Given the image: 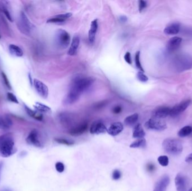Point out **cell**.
I'll list each match as a JSON object with an SVG mask.
<instances>
[{"label":"cell","instance_id":"e0dca14e","mask_svg":"<svg viewBox=\"0 0 192 191\" xmlns=\"http://www.w3.org/2000/svg\"><path fill=\"white\" fill-rule=\"evenodd\" d=\"M98 20L97 19H95L93 20L91 24L90 29L88 32V39L89 41L91 43H93L96 39V34L98 30Z\"/></svg>","mask_w":192,"mask_h":191},{"label":"cell","instance_id":"2e32d148","mask_svg":"<svg viewBox=\"0 0 192 191\" xmlns=\"http://www.w3.org/2000/svg\"><path fill=\"white\" fill-rule=\"evenodd\" d=\"M72 16V13H62L57 15L55 17H51L47 20V23L51 24H57L64 23L66 20L69 19Z\"/></svg>","mask_w":192,"mask_h":191},{"label":"cell","instance_id":"d6a6232c","mask_svg":"<svg viewBox=\"0 0 192 191\" xmlns=\"http://www.w3.org/2000/svg\"><path fill=\"white\" fill-rule=\"evenodd\" d=\"M137 77L138 79V80L140 81L142 83H145L148 80V78L145 74L144 72L139 71L137 73Z\"/></svg>","mask_w":192,"mask_h":191},{"label":"cell","instance_id":"484cf974","mask_svg":"<svg viewBox=\"0 0 192 191\" xmlns=\"http://www.w3.org/2000/svg\"><path fill=\"white\" fill-rule=\"evenodd\" d=\"M33 106L36 111L40 113H50L51 112V109L50 108L46 105H44V104H42L41 103L37 102L34 104Z\"/></svg>","mask_w":192,"mask_h":191},{"label":"cell","instance_id":"4dcf8cb0","mask_svg":"<svg viewBox=\"0 0 192 191\" xmlns=\"http://www.w3.org/2000/svg\"><path fill=\"white\" fill-rule=\"evenodd\" d=\"M158 161L159 164L163 166V167H166L168 164V158L166 155L160 156L158 158Z\"/></svg>","mask_w":192,"mask_h":191},{"label":"cell","instance_id":"277c9868","mask_svg":"<svg viewBox=\"0 0 192 191\" xmlns=\"http://www.w3.org/2000/svg\"><path fill=\"white\" fill-rule=\"evenodd\" d=\"M15 144L12 136L9 134H4L0 144V153L3 157H9L15 152Z\"/></svg>","mask_w":192,"mask_h":191},{"label":"cell","instance_id":"e575fe53","mask_svg":"<svg viewBox=\"0 0 192 191\" xmlns=\"http://www.w3.org/2000/svg\"><path fill=\"white\" fill-rule=\"evenodd\" d=\"M1 10L2 11V12L4 13V14L5 15V16L6 17L7 19L9 20L10 21H11V22H13V18H12V17L11 16L9 11L7 9L6 7L5 6H2L1 7Z\"/></svg>","mask_w":192,"mask_h":191},{"label":"cell","instance_id":"603a6c76","mask_svg":"<svg viewBox=\"0 0 192 191\" xmlns=\"http://www.w3.org/2000/svg\"><path fill=\"white\" fill-rule=\"evenodd\" d=\"M24 109L26 111L27 114H28L31 117L33 118L34 119L38 121H42L43 119L42 114L38 112L37 111H33L30 108L28 107L26 105H24Z\"/></svg>","mask_w":192,"mask_h":191},{"label":"cell","instance_id":"f1b7e54d","mask_svg":"<svg viewBox=\"0 0 192 191\" xmlns=\"http://www.w3.org/2000/svg\"><path fill=\"white\" fill-rule=\"evenodd\" d=\"M146 145V141L144 138H139L135 141L130 145V148H144Z\"/></svg>","mask_w":192,"mask_h":191},{"label":"cell","instance_id":"60d3db41","mask_svg":"<svg viewBox=\"0 0 192 191\" xmlns=\"http://www.w3.org/2000/svg\"><path fill=\"white\" fill-rule=\"evenodd\" d=\"M121 111H122V108L120 105H117L115 107L112 109V112L115 114H119L121 112Z\"/></svg>","mask_w":192,"mask_h":191},{"label":"cell","instance_id":"74e56055","mask_svg":"<svg viewBox=\"0 0 192 191\" xmlns=\"http://www.w3.org/2000/svg\"><path fill=\"white\" fill-rule=\"evenodd\" d=\"M147 7V2L145 1H139V11L141 13Z\"/></svg>","mask_w":192,"mask_h":191},{"label":"cell","instance_id":"1f68e13d","mask_svg":"<svg viewBox=\"0 0 192 191\" xmlns=\"http://www.w3.org/2000/svg\"><path fill=\"white\" fill-rule=\"evenodd\" d=\"M55 140L58 143L61 144L66 145H72L74 144V143L72 141L69 140L67 139H65V138H55Z\"/></svg>","mask_w":192,"mask_h":191},{"label":"cell","instance_id":"8d00e7d4","mask_svg":"<svg viewBox=\"0 0 192 191\" xmlns=\"http://www.w3.org/2000/svg\"><path fill=\"white\" fill-rule=\"evenodd\" d=\"M55 168L56 171L59 173H62L65 169L64 164L61 162H57L55 165Z\"/></svg>","mask_w":192,"mask_h":191},{"label":"cell","instance_id":"3957f363","mask_svg":"<svg viewBox=\"0 0 192 191\" xmlns=\"http://www.w3.org/2000/svg\"><path fill=\"white\" fill-rule=\"evenodd\" d=\"M162 148L166 153L172 155L180 154L183 151V145L177 139L166 138L162 143Z\"/></svg>","mask_w":192,"mask_h":191},{"label":"cell","instance_id":"f35d334b","mask_svg":"<svg viewBox=\"0 0 192 191\" xmlns=\"http://www.w3.org/2000/svg\"><path fill=\"white\" fill-rule=\"evenodd\" d=\"M124 60L126 63H128L129 64H132V60H131V54L130 52H126L124 56Z\"/></svg>","mask_w":192,"mask_h":191},{"label":"cell","instance_id":"f6af8a7d","mask_svg":"<svg viewBox=\"0 0 192 191\" xmlns=\"http://www.w3.org/2000/svg\"><path fill=\"white\" fill-rule=\"evenodd\" d=\"M28 77H29V81H30V83L32 85H33V81L32 80V76H31V75L30 73L28 75Z\"/></svg>","mask_w":192,"mask_h":191},{"label":"cell","instance_id":"ba28073f","mask_svg":"<svg viewBox=\"0 0 192 191\" xmlns=\"http://www.w3.org/2000/svg\"><path fill=\"white\" fill-rule=\"evenodd\" d=\"M33 85L38 94L44 99H47L48 96L49 90L47 85L43 82L38 79H34Z\"/></svg>","mask_w":192,"mask_h":191},{"label":"cell","instance_id":"5b68a950","mask_svg":"<svg viewBox=\"0 0 192 191\" xmlns=\"http://www.w3.org/2000/svg\"><path fill=\"white\" fill-rule=\"evenodd\" d=\"M17 27L20 31L25 35H29L33 29L34 26L23 11H21L19 17Z\"/></svg>","mask_w":192,"mask_h":191},{"label":"cell","instance_id":"4fadbf2b","mask_svg":"<svg viewBox=\"0 0 192 191\" xmlns=\"http://www.w3.org/2000/svg\"><path fill=\"white\" fill-rule=\"evenodd\" d=\"M107 131V129L106 127L102 122L100 121H96L91 126L90 132L92 134H104Z\"/></svg>","mask_w":192,"mask_h":191},{"label":"cell","instance_id":"52a82bcc","mask_svg":"<svg viewBox=\"0 0 192 191\" xmlns=\"http://www.w3.org/2000/svg\"><path fill=\"white\" fill-rule=\"evenodd\" d=\"M145 127L149 130L162 131L165 130L167 128V125L165 122L161 119L152 118L145 122Z\"/></svg>","mask_w":192,"mask_h":191},{"label":"cell","instance_id":"cb8c5ba5","mask_svg":"<svg viewBox=\"0 0 192 191\" xmlns=\"http://www.w3.org/2000/svg\"><path fill=\"white\" fill-rule=\"evenodd\" d=\"M13 122L8 117H2L0 116V129L6 130L11 127Z\"/></svg>","mask_w":192,"mask_h":191},{"label":"cell","instance_id":"9c48e42d","mask_svg":"<svg viewBox=\"0 0 192 191\" xmlns=\"http://www.w3.org/2000/svg\"><path fill=\"white\" fill-rule=\"evenodd\" d=\"M190 103H191L190 100H186L180 103L179 104L176 105L175 107L171 109L170 116L172 117H175L178 116L179 114L184 112L189 106Z\"/></svg>","mask_w":192,"mask_h":191},{"label":"cell","instance_id":"ffe728a7","mask_svg":"<svg viewBox=\"0 0 192 191\" xmlns=\"http://www.w3.org/2000/svg\"><path fill=\"white\" fill-rule=\"evenodd\" d=\"M87 128L88 123L85 122L72 128L70 131V134L72 136H77L83 134L87 130Z\"/></svg>","mask_w":192,"mask_h":191},{"label":"cell","instance_id":"ee69618b","mask_svg":"<svg viewBox=\"0 0 192 191\" xmlns=\"http://www.w3.org/2000/svg\"><path fill=\"white\" fill-rule=\"evenodd\" d=\"M119 19L120 20V21L122 23H125L127 21V17H125V16H121V17H119Z\"/></svg>","mask_w":192,"mask_h":191},{"label":"cell","instance_id":"4316f807","mask_svg":"<svg viewBox=\"0 0 192 191\" xmlns=\"http://www.w3.org/2000/svg\"><path fill=\"white\" fill-rule=\"evenodd\" d=\"M139 116L137 113L131 114L125 119L124 123L128 126H134L138 120Z\"/></svg>","mask_w":192,"mask_h":191},{"label":"cell","instance_id":"681fc988","mask_svg":"<svg viewBox=\"0 0 192 191\" xmlns=\"http://www.w3.org/2000/svg\"><path fill=\"white\" fill-rule=\"evenodd\" d=\"M0 39H1V35H0Z\"/></svg>","mask_w":192,"mask_h":191},{"label":"cell","instance_id":"30bf717a","mask_svg":"<svg viewBox=\"0 0 192 191\" xmlns=\"http://www.w3.org/2000/svg\"><path fill=\"white\" fill-rule=\"evenodd\" d=\"M175 183L177 191H188L187 181L184 175L178 174L175 177Z\"/></svg>","mask_w":192,"mask_h":191},{"label":"cell","instance_id":"ac0fdd59","mask_svg":"<svg viewBox=\"0 0 192 191\" xmlns=\"http://www.w3.org/2000/svg\"><path fill=\"white\" fill-rule=\"evenodd\" d=\"M123 124L121 122H115L107 129L108 134L112 136H117L123 130Z\"/></svg>","mask_w":192,"mask_h":191},{"label":"cell","instance_id":"5bb4252c","mask_svg":"<svg viewBox=\"0 0 192 191\" xmlns=\"http://www.w3.org/2000/svg\"><path fill=\"white\" fill-rule=\"evenodd\" d=\"M169 183L170 178L168 175H165L157 182L153 191H166Z\"/></svg>","mask_w":192,"mask_h":191},{"label":"cell","instance_id":"b9f144b4","mask_svg":"<svg viewBox=\"0 0 192 191\" xmlns=\"http://www.w3.org/2000/svg\"><path fill=\"white\" fill-rule=\"evenodd\" d=\"M147 169L149 171H153L155 169V165L151 163L148 164L147 165Z\"/></svg>","mask_w":192,"mask_h":191},{"label":"cell","instance_id":"7a4b0ae2","mask_svg":"<svg viewBox=\"0 0 192 191\" xmlns=\"http://www.w3.org/2000/svg\"><path fill=\"white\" fill-rule=\"evenodd\" d=\"M172 67L178 72L189 70L192 68V57L187 54H179L173 60Z\"/></svg>","mask_w":192,"mask_h":191},{"label":"cell","instance_id":"d590c367","mask_svg":"<svg viewBox=\"0 0 192 191\" xmlns=\"http://www.w3.org/2000/svg\"><path fill=\"white\" fill-rule=\"evenodd\" d=\"M1 75H2V79H3V82H4V83L5 84V85H6L7 87L9 88V89H11V84H10L8 78L7 77L6 75L3 72H2L1 73Z\"/></svg>","mask_w":192,"mask_h":191},{"label":"cell","instance_id":"c3c4849f","mask_svg":"<svg viewBox=\"0 0 192 191\" xmlns=\"http://www.w3.org/2000/svg\"><path fill=\"white\" fill-rule=\"evenodd\" d=\"M188 191H192V188H190Z\"/></svg>","mask_w":192,"mask_h":191},{"label":"cell","instance_id":"836d02e7","mask_svg":"<svg viewBox=\"0 0 192 191\" xmlns=\"http://www.w3.org/2000/svg\"><path fill=\"white\" fill-rule=\"evenodd\" d=\"M7 98L9 101L12 103H15V104H19V101L17 100L16 96L11 93H8L7 94Z\"/></svg>","mask_w":192,"mask_h":191},{"label":"cell","instance_id":"6da1fadb","mask_svg":"<svg viewBox=\"0 0 192 191\" xmlns=\"http://www.w3.org/2000/svg\"><path fill=\"white\" fill-rule=\"evenodd\" d=\"M94 80L89 77H77L73 81L70 91L81 96V94L91 87Z\"/></svg>","mask_w":192,"mask_h":191},{"label":"cell","instance_id":"44dd1931","mask_svg":"<svg viewBox=\"0 0 192 191\" xmlns=\"http://www.w3.org/2000/svg\"><path fill=\"white\" fill-rule=\"evenodd\" d=\"M180 27L178 23H172L166 27L164 29V33L167 35H176L180 31Z\"/></svg>","mask_w":192,"mask_h":191},{"label":"cell","instance_id":"83f0119b","mask_svg":"<svg viewBox=\"0 0 192 191\" xmlns=\"http://www.w3.org/2000/svg\"><path fill=\"white\" fill-rule=\"evenodd\" d=\"M192 132V127L189 126H186L178 132V136L180 138H185L189 136Z\"/></svg>","mask_w":192,"mask_h":191},{"label":"cell","instance_id":"d4e9b609","mask_svg":"<svg viewBox=\"0 0 192 191\" xmlns=\"http://www.w3.org/2000/svg\"><path fill=\"white\" fill-rule=\"evenodd\" d=\"M145 131L141 127V124H137L135 126L133 136L134 138H143L145 137Z\"/></svg>","mask_w":192,"mask_h":191},{"label":"cell","instance_id":"ab89813d","mask_svg":"<svg viewBox=\"0 0 192 191\" xmlns=\"http://www.w3.org/2000/svg\"><path fill=\"white\" fill-rule=\"evenodd\" d=\"M121 177V173L118 170H115L112 173V178L114 180H118Z\"/></svg>","mask_w":192,"mask_h":191},{"label":"cell","instance_id":"7c38bea8","mask_svg":"<svg viewBox=\"0 0 192 191\" xmlns=\"http://www.w3.org/2000/svg\"><path fill=\"white\" fill-rule=\"evenodd\" d=\"M26 140L29 144L33 145L38 148L41 147L42 146L40 140H39L38 133L36 130H33L30 132V134L28 136Z\"/></svg>","mask_w":192,"mask_h":191},{"label":"cell","instance_id":"8fae6325","mask_svg":"<svg viewBox=\"0 0 192 191\" xmlns=\"http://www.w3.org/2000/svg\"><path fill=\"white\" fill-rule=\"evenodd\" d=\"M171 109L167 107H160L157 108L153 112V117L157 119H163L170 116Z\"/></svg>","mask_w":192,"mask_h":191},{"label":"cell","instance_id":"9a60e30c","mask_svg":"<svg viewBox=\"0 0 192 191\" xmlns=\"http://www.w3.org/2000/svg\"><path fill=\"white\" fill-rule=\"evenodd\" d=\"M182 40L183 39L180 37H174L171 38L168 41L167 45V49L168 52H172L176 50L181 45Z\"/></svg>","mask_w":192,"mask_h":191},{"label":"cell","instance_id":"d6986e66","mask_svg":"<svg viewBox=\"0 0 192 191\" xmlns=\"http://www.w3.org/2000/svg\"><path fill=\"white\" fill-rule=\"evenodd\" d=\"M80 44V38L78 36H75L73 38L70 47L68 50L67 54L69 56H73L77 53V49Z\"/></svg>","mask_w":192,"mask_h":191},{"label":"cell","instance_id":"bcb514c9","mask_svg":"<svg viewBox=\"0 0 192 191\" xmlns=\"http://www.w3.org/2000/svg\"><path fill=\"white\" fill-rule=\"evenodd\" d=\"M3 138H4V134H3V135H2V136H0V144H1V141H2Z\"/></svg>","mask_w":192,"mask_h":191},{"label":"cell","instance_id":"7dc6e473","mask_svg":"<svg viewBox=\"0 0 192 191\" xmlns=\"http://www.w3.org/2000/svg\"><path fill=\"white\" fill-rule=\"evenodd\" d=\"M1 168H2V164H0V174H1Z\"/></svg>","mask_w":192,"mask_h":191},{"label":"cell","instance_id":"f546056e","mask_svg":"<svg viewBox=\"0 0 192 191\" xmlns=\"http://www.w3.org/2000/svg\"><path fill=\"white\" fill-rule=\"evenodd\" d=\"M135 66L136 67L138 68L139 70L141 72H144L145 71L143 68V67L141 66V62L140 61V52L138 51L136 52L135 55Z\"/></svg>","mask_w":192,"mask_h":191},{"label":"cell","instance_id":"7bdbcfd3","mask_svg":"<svg viewBox=\"0 0 192 191\" xmlns=\"http://www.w3.org/2000/svg\"><path fill=\"white\" fill-rule=\"evenodd\" d=\"M185 161L187 163H190L192 162V153L187 156V157L185 159Z\"/></svg>","mask_w":192,"mask_h":191},{"label":"cell","instance_id":"7402d4cb","mask_svg":"<svg viewBox=\"0 0 192 191\" xmlns=\"http://www.w3.org/2000/svg\"><path fill=\"white\" fill-rule=\"evenodd\" d=\"M10 53L15 57H21L23 56V51L20 47L15 44H10L9 47Z\"/></svg>","mask_w":192,"mask_h":191},{"label":"cell","instance_id":"8992f818","mask_svg":"<svg viewBox=\"0 0 192 191\" xmlns=\"http://www.w3.org/2000/svg\"><path fill=\"white\" fill-rule=\"evenodd\" d=\"M56 42L61 48H66L70 42V36L66 30L59 29L56 35Z\"/></svg>","mask_w":192,"mask_h":191}]
</instances>
